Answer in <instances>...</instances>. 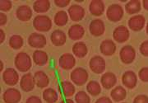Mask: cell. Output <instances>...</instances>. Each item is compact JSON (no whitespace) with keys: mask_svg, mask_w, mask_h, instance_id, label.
Returning a JSON list of instances; mask_svg holds the SVG:
<instances>
[{"mask_svg":"<svg viewBox=\"0 0 148 103\" xmlns=\"http://www.w3.org/2000/svg\"><path fill=\"white\" fill-rule=\"evenodd\" d=\"M69 21L68 13L65 11H58L54 16V23L58 27H63Z\"/></svg>","mask_w":148,"mask_h":103,"instance_id":"cell-30","label":"cell"},{"mask_svg":"<svg viewBox=\"0 0 148 103\" xmlns=\"http://www.w3.org/2000/svg\"><path fill=\"white\" fill-rule=\"evenodd\" d=\"M132 103H148V98L146 95H138L134 98Z\"/></svg>","mask_w":148,"mask_h":103,"instance_id":"cell-37","label":"cell"},{"mask_svg":"<svg viewBox=\"0 0 148 103\" xmlns=\"http://www.w3.org/2000/svg\"><path fill=\"white\" fill-rule=\"evenodd\" d=\"M122 82L125 87L129 89H132L137 85V82H138L137 75L135 74V73L133 71H126L123 74Z\"/></svg>","mask_w":148,"mask_h":103,"instance_id":"cell-13","label":"cell"},{"mask_svg":"<svg viewBox=\"0 0 148 103\" xmlns=\"http://www.w3.org/2000/svg\"><path fill=\"white\" fill-rule=\"evenodd\" d=\"M16 15L19 20L22 22L29 21L32 16V8L28 5H21L16 9Z\"/></svg>","mask_w":148,"mask_h":103,"instance_id":"cell-19","label":"cell"},{"mask_svg":"<svg viewBox=\"0 0 148 103\" xmlns=\"http://www.w3.org/2000/svg\"><path fill=\"white\" fill-rule=\"evenodd\" d=\"M125 9L128 14L138 13L141 10V2L138 0H130L126 3Z\"/></svg>","mask_w":148,"mask_h":103,"instance_id":"cell-29","label":"cell"},{"mask_svg":"<svg viewBox=\"0 0 148 103\" xmlns=\"http://www.w3.org/2000/svg\"><path fill=\"white\" fill-rule=\"evenodd\" d=\"M9 45L12 49H20L23 45V39L19 35H13L9 40Z\"/></svg>","mask_w":148,"mask_h":103,"instance_id":"cell-33","label":"cell"},{"mask_svg":"<svg viewBox=\"0 0 148 103\" xmlns=\"http://www.w3.org/2000/svg\"><path fill=\"white\" fill-rule=\"evenodd\" d=\"M34 80L38 87H46L49 83V79L48 78L47 74L44 73L43 71H37L35 73Z\"/></svg>","mask_w":148,"mask_h":103,"instance_id":"cell-23","label":"cell"},{"mask_svg":"<svg viewBox=\"0 0 148 103\" xmlns=\"http://www.w3.org/2000/svg\"><path fill=\"white\" fill-rule=\"evenodd\" d=\"M90 68L95 73H101L106 69V61L100 55H95L90 59Z\"/></svg>","mask_w":148,"mask_h":103,"instance_id":"cell-6","label":"cell"},{"mask_svg":"<svg viewBox=\"0 0 148 103\" xmlns=\"http://www.w3.org/2000/svg\"><path fill=\"white\" fill-rule=\"evenodd\" d=\"M101 52L106 56H110L116 51V45L112 40H105L103 41L100 46Z\"/></svg>","mask_w":148,"mask_h":103,"instance_id":"cell-18","label":"cell"},{"mask_svg":"<svg viewBox=\"0 0 148 103\" xmlns=\"http://www.w3.org/2000/svg\"><path fill=\"white\" fill-rule=\"evenodd\" d=\"M28 44L33 48H43L46 45V38L42 34L32 33L28 37Z\"/></svg>","mask_w":148,"mask_h":103,"instance_id":"cell-8","label":"cell"},{"mask_svg":"<svg viewBox=\"0 0 148 103\" xmlns=\"http://www.w3.org/2000/svg\"><path fill=\"white\" fill-rule=\"evenodd\" d=\"M75 101L77 103H90V98L86 92L79 91L75 96Z\"/></svg>","mask_w":148,"mask_h":103,"instance_id":"cell-34","label":"cell"},{"mask_svg":"<svg viewBox=\"0 0 148 103\" xmlns=\"http://www.w3.org/2000/svg\"><path fill=\"white\" fill-rule=\"evenodd\" d=\"M110 96L114 102H120L126 98L127 92L124 87L122 86H117L111 91Z\"/></svg>","mask_w":148,"mask_h":103,"instance_id":"cell-25","label":"cell"},{"mask_svg":"<svg viewBox=\"0 0 148 103\" xmlns=\"http://www.w3.org/2000/svg\"><path fill=\"white\" fill-rule=\"evenodd\" d=\"M90 32L95 36H100L105 32V24L101 19H95L90 24Z\"/></svg>","mask_w":148,"mask_h":103,"instance_id":"cell-16","label":"cell"},{"mask_svg":"<svg viewBox=\"0 0 148 103\" xmlns=\"http://www.w3.org/2000/svg\"><path fill=\"white\" fill-rule=\"evenodd\" d=\"M146 19L143 15H134L130 17L128 20V27L132 29V31L138 32L142 30L145 26Z\"/></svg>","mask_w":148,"mask_h":103,"instance_id":"cell-14","label":"cell"},{"mask_svg":"<svg viewBox=\"0 0 148 103\" xmlns=\"http://www.w3.org/2000/svg\"><path fill=\"white\" fill-rule=\"evenodd\" d=\"M4 40H5V33L3 32V30L0 29V43H3Z\"/></svg>","mask_w":148,"mask_h":103,"instance_id":"cell-43","label":"cell"},{"mask_svg":"<svg viewBox=\"0 0 148 103\" xmlns=\"http://www.w3.org/2000/svg\"><path fill=\"white\" fill-rule=\"evenodd\" d=\"M120 60L124 64H131L136 57V51L131 45H124L119 52Z\"/></svg>","mask_w":148,"mask_h":103,"instance_id":"cell-5","label":"cell"},{"mask_svg":"<svg viewBox=\"0 0 148 103\" xmlns=\"http://www.w3.org/2000/svg\"><path fill=\"white\" fill-rule=\"evenodd\" d=\"M95 103H113L108 97H101L96 100Z\"/></svg>","mask_w":148,"mask_h":103,"instance_id":"cell-41","label":"cell"},{"mask_svg":"<svg viewBox=\"0 0 148 103\" xmlns=\"http://www.w3.org/2000/svg\"><path fill=\"white\" fill-rule=\"evenodd\" d=\"M35 80L34 76H32V73H26L21 77V81H20V87L21 89L25 92H31L35 87Z\"/></svg>","mask_w":148,"mask_h":103,"instance_id":"cell-15","label":"cell"},{"mask_svg":"<svg viewBox=\"0 0 148 103\" xmlns=\"http://www.w3.org/2000/svg\"><path fill=\"white\" fill-rule=\"evenodd\" d=\"M122 103H125V102H122Z\"/></svg>","mask_w":148,"mask_h":103,"instance_id":"cell-47","label":"cell"},{"mask_svg":"<svg viewBox=\"0 0 148 103\" xmlns=\"http://www.w3.org/2000/svg\"><path fill=\"white\" fill-rule=\"evenodd\" d=\"M107 18L111 22H119L123 16V9L121 6L117 3L111 4L106 12Z\"/></svg>","mask_w":148,"mask_h":103,"instance_id":"cell-4","label":"cell"},{"mask_svg":"<svg viewBox=\"0 0 148 103\" xmlns=\"http://www.w3.org/2000/svg\"><path fill=\"white\" fill-rule=\"evenodd\" d=\"M15 66L21 72H27L32 68V59L25 52H19L15 57Z\"/></svg>","mask_w":148,"mask_h":103,"instance_id":"cell-1","label":"cell"},{"mask_svg":"<svg viewBox=\"0 0 148 103\" xmlns=\"http://www.w3.org/2000/svg\"><path fill=\"white\" fill-rule=\"evenodd\" d=\"M26 103H42L41 99L37 96H32L27 98Z\"/></svg>","mask_w":148,"mask_h":103,"instance_id":"cell-40","label":"cell"},{"mask_svg":"<svg viewBox=\"0 0 148 103\" xmlns=\"http://www.w3.org/2000/svg\"><path fill=\"white\" fill-rule=\"evenodd\" d=\"M85 30L82 26H81L79 24H74L69 30V36L72 40L77 41L82 38V36H84Z\"/></svg>","mask_w":148,"mask_h":103,"instance_id":"cell-20","label":"cell"},{"mask_svg":"<svg viewBox=\"0 0 148 103\" xmlns=\"http://www.w3.org/2000/svg\"><path fill=\"white\" fill-rule=\"evenodd\" d=\"M3 79L6 84L9 86L16 85L19 80V75L14 69L8 68L3 73Z\"/></svg>","mask_w":148,"mask_h":103,"instance_id":"cell-9","label":"cell"},{"mask_svg":"<svg viewBox=\"0 0 148 103\" xmlns=\"http://www.w3.org/2000/svg\"><path fill=\"white\" fill-rule=\"evenodd\" d=\"M33 26L39 32H48L52 27V21L46 15H38L34 18Z\"/></svg>","mask_w":148,"mask_h":103,"instance_id":"cell-2","label":"cell"},{"mask_svg":"<svg viewBox=\"0 0 148 103\" xmlns=\"http://www.w3.org/2000/svg\"><path fill=\"white\" fill-rule=\"evenodd\" d=\"M62 91L65 97L69 98L72 97L75 92V87L74 85L69 81H64L61 82Z\"/></svg>","mask_w":148,"mask_h":103,"instance_id":"cell-31","label":"cell"},{"mask_svg":"<svg viewBox=\"0 0 148 103\" xmlns=\"http://www.w3.org/2000/svg\"><path fill=\"white\" fill-rule=\"evenodd\" d=\"M3 98L5 103H18L21 100V94L19 90L11 87L4 92Z\"/></svg>","mask_w":148,"mask_h":103,"instance_id":"cell-7","label":"cell"},{"mask_svg":"<svg viewBox=\"0 0 148 103\" xmlns=\"http://www.w3.org/2000/svg\"><path fill=\"white\" fill-rule=\"evenodd\" d=\"M7 20H8V18H7L6 14L3 13L1 12V13H0V26L2 27V26L5 25L6 23H7Z\"/></svg>","mask_w":148,"mask_h":103,"instance_id":"cell-42","label":"cell"},{"mask_svg":"<svg viewBox=\"0 0 148 103\" xmlns=\"http://www.w3.org/2000/svg\"><path fill=\"white\" fill-rule=\"evenodd\" d=\"M50 39H51L52 43L55 46H61V45H64L65 42H66L67 36H66V34L63 31H61V30H55L51 34Z\"/></svg>","mask_w":148,"mask_h":103,"instance_id":"cell-21","label":"cell"},{"mask_svg":"<svg viewBox=\"0 0 148 103\" xmlns=\"http://www.w3.org/2000/svg\"><path fill=\"white\" fill-rule=\"evenodd\" d=\"M33 60L36 65H39V66H43L48 63L49 57H48V54L45 51L37 49L33 53Z\"/></svg>","mask_w":148,"mask_h":103,"instance_id":"cell-24","label":"cell"},{"mask_svg":"<svg viewBox=\"0 0 148 103\" xmlns=\"http://www.w3.org/2000/svg\"><path fill=\"white\" fill-rule=\"evenodd\" d=\"M89 8L91 14L94 16H101L105 11V4L102 0H92Z\"/></svg>","mask_w":148,"mask_h":103,"instance_id":"cell-22","label":"cell"},{"mask_svg":"<svg viewBox=\"0 0 148 103\" xmlns=\"http://www.w3.org/2000/svg\"><path fill=\"white\" fill-rule=\"evenodd\" d=\"M147 0H144L143 1V6H144V8L146 9V10H147L148 9V4H147Z\"/></svg>","mask_w":148,"mask_h":103,"instance_id":"cell-45","label":"cell"},{"mask_svg":"<svg viewBox=\"0 0 148 103\" xmlns=\"http://www.w3.org/2000/svg\"><path fill=\"white\" fill-rule=\"evenodd\" d=\"M54 3L58 7L64 8V7H67L70 3V0H54Z\"/></svg>","mask_w":148,"mask_h":103,"instance_id":"cell-39","label":"cell"},{"mask_svg":"<svg viewBox=\"0 0 148 103\" xmlns=\"http://www.w3.org/2000/svg\"><path fill=\"white\" fill-rule=\"evenodd\" d=\"M58 93L53 88H46L43 92V98L48 103H54L58 100Z\"/></svg>","mask_w":148,"mask_h":103,"instance_id":"cell-28","label":"cell"},{"mask_svg":"<svg viewBox=\"0 0 148 103\" xmlns=\"http://www.w3.org/2000/svg\"><path fill=\"white\" fill-rule=\"evenodd\" d=\"M73 54L78 57V58H83L85 57L87 52H88V49H87V46L84 42H82V41H78L77 43H75L73 46Z\"/></svg>","mask_w":148,"mask_h":103,"instance_id":"cell-26","label":"cell"},{"mask_svg":"<svg viewBox=\"0 0 148 103\" xmlns=\"http://www.w3.org/2000/svg\"><path fill=\"white\" fill-rule=\"evenodd\" d=\"M101 85L106 89H110L117 82V78L114 73L111 72H107L104 73L101 78Z\"/></svg>","mask_w":148,"mask_h":103,"instance_id":"cell-17","label":"cell"},{"mask_svg":"<svg viewBox=\"0 0 148 103\" xmlns=\"http://www.w3.org/2000/svg\"><path fill=\"white\" fill-rule=\"evenodd\" d=\"M50 8V2L49 0H36L34 4H33V8L35 12L42 13L47 12Z\"/></svg>","mask_w":148,"mask_h":103,"instance_id":"cell-27","label":"cell"},{"mask_svg":"<svg viewBox=\"0 0 148 103\" xmlns=\"http://www.w3.org/2000/svg\"><path fill=\"white\" fill-rule=\"evenodd\" d=\"M140 52L144 56H148V41H143L142 45H140Z\"/></svg>","mask_w":148,"mask_h":103,"instance_id":"cell-38","label":"cell"},{"mask_svg":"<svg viewBox=\"0 0 148 103\" xmlns=\"http://www.w3.org/2000/svg\"><path fill=\"white\" fill-rule=\"evenodd\" d=\"M0 64H1V69H0V70L2 71V69H3V63H2V61L0 62Z\"/></svg>","mask_w":148,"mask_h":103,"instance_id":"cell-46","label":"cell"},{"mask_svg":"<svg viewBox=\"0 0 148 103\" xmlns=\"http://www.w3.org/2000/svg\"><path fill=\"white\" fill-rule=\"evenodd\" d=\"M87 92L92 96H98L101 92V87L100 83L96 81H90L86 86Z\"/></svg>","mask_w":148,"mask_h":103,"instance_id":"cell-32","label":"cell"},{"mask_svg":"<svg viewBox=\"0 0 148 103\" xmlns=\"http://www.w3.org/2000/svg\"><path fill=\"white\" fill-rule=\"evenodd\" d=\"M58 64L59 66L66 70H69L73 69L75 65H76V60L74 58V56L72 54L69 53H65L62 54L61 57L59 58L58 60Z\"/></svg>","mask_w":148,"mask_h":103,"instance_id":"cell-11","label":"cell"},{"mask_svg":"<svg viewBox=\"0 0 148 103\" xmlns=\"http://www.w3.org/2000/svg\"><path fill=\"white\" fill-rule=\"evenodd\" d=\"M69 14L73 21L78 22L84 17L85 10L82 6L78 4H73L69 7Z\"/></svg>","mask_w":148,"mask_h":103,"instance_id":"cell-12","label":"cell"},{"mask_svg":"<svg viewBox=\"0 0 148 103\" xmlns=\"http://www.w3.org/2000/svg\"><path fill=\"white\" fill-rule=\"evenodd\" d=\"M70 78L76 85L82 86L87 82L88 73L83 68H76L74 69V70L72 71Z\"/></svg>","mask_w":148,"mask_h":103,"instance_id":"cell-3","label":"cell"},{"mask_svg":"<svg viewBox=\"0 0 148 103\" xmlns=\"http://www.w3.org/2000/svg\"><path fill=\"white\" fill-rule=\"evenodd\" d=\"M60 103H74V101H73L72 99H65V100L61 101Z\"/></svg>","mask_w":148,"mask_h":103,"instance_id":"cell-44","label":"cell"},{"mask_svg":"<svg viewBox=\"0 0 148 103\" xmlns=\"http://www.w3.org/2000/svg\"><path fill=\"white\" fill-rule=\"evenodd\" d=\"M113 37L117 42H125L129 38V31L125 26H119L114 29L113 32Z\"/></svg>","mask_w":148,"mask_h":103,"instance_id":"cell-10","label":"cell"},{"mask_svg":"<svg viewBox=\"0 0 148 103\" xmlns=\"http://www.w3.org/2000/svg\"><path fill=\"white\" fill-rule=\"evenodd\" d=\"M11 8H12V2L10 0H1L0 1L1 11H8Z\"/></svg>","mask_w":148,"mask_h":103,"instance_id":"cell-35","label":"cell"},{"mask_svg":"<svg viewBox=\"0 0 148 103\" xmlns=\"http://www.w3.org/2000/svg\"><path fill=\"white\" fill-rule=\"evenodd\" d=\"M138 75L140 79L143 82H147L148 81V68L147 67H144L142 69H140Z\"/></svg>","mask_w":148,"mask_h":103,"instance_id":"cell-36","label":"cell"}]
</instances>
